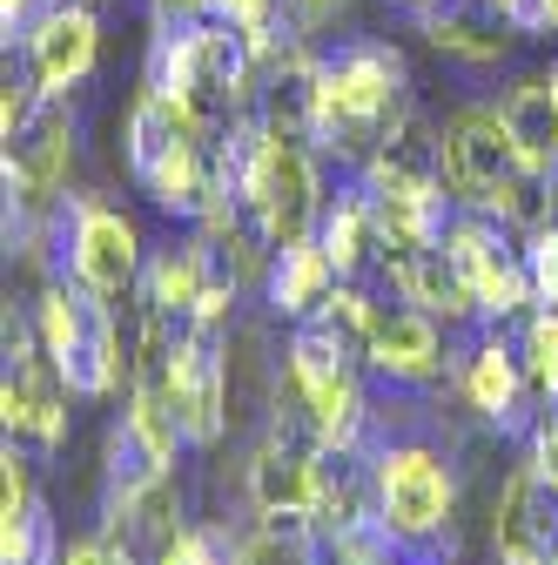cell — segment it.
Masks as SVG:
<instances>
[{"instance_id": "obj_1", "label": "cell", "mask_w": 558, "mask_h": 565, "mask_svg": "<svg viewBox=\"0 0 558 565\" xmlns=\"http://www.w3.org/2000/svg\"><path fill=\"white\" fill-rule=\"evenodd\" d=\"M417 115V82L397 41L343 34L316 47V156L357 175L384 141Z\"/></svg>"}, {"instance_id": "obj_2", "label": "cell", "mask_w": 558, "mask_h": 565, "mask_svg": "<svg viewBox=\"0 0 558 565\" xmlns=\"http://www.w3.org/2000/svg\"><path fill=\"white\" fill-rule=\"evenodd\" d=\"M142 82L162 88V95H175V102H189L208 128H229L236 115H256L262 47L229 14H202V21L149 14Z\"/></svg>"}, {"instance_id": "obj_3", "label": "cell", "mask_w": 558, "mask_h": 565, "mask_svg": "<svg viewBox=\"0 0 558 565\" xmlns=\"http://www.w3.org/2000/svg\"><path fill=\"white\" fill-rule=\"evenodd\" d=\"M121 169L175 223H202L208 209L223 202L216 128H208L189 102H175V95H162L149 82L135 88V102L121 115Z\"/></svg>"}, {"instance_id": "obj_4", "label": "cell", "mask_w": 558, "mask_h": 565, "mask_svg": "<svg viewBox=\"0 0 558 565\" xmlns=\"http://www.w3.org/2000/svg\"><path fill=\"white\" fill-rule=\"evenodd\" d=\"M371 484H377V519L390 545L417 565H451L458 532V471L425 431H371Z\"/></svg>"}, {"instance_id": "obj_5", "label": "cell", "mask_w": 558, "mask_h": 565, "mask_svg": "<svg viewBox=\"0 0 558 565\" xmlns=\"http://www.w3.org/2000/svg\"><path fill=\"white\" fill-rule=\"evenodd\" d=\"M28 310H34L41 350L75 384V397H115L135 384V330H121V303L82 290L75 276H41Z\"/></svg>"}, {"instance_id": "obj_6", "label": "cell", "mask_w": 558, "mask_h": 565, "mask_svg": "<svg viewBox=\"0 0 558 565\" xmlns=\"http://www.w3.org/2000/svg\"><path fill=\"white\" fill-rule=\"evenodd\" d=\"M464 411L484 424L492 438L525 445L538 424V391L525 377V350H518V323H492L477 317L464 330H451V377H444Z\"/></svg>"}, {"instance_id": "obj_7", "label": "cell", "mask_w": 558, "mask_h": 565, "mask_svg": "<svg viewBox=\"0 0 558 565\" xmlns=\"http://www.w3.org/2000/svg\"><path fill=\"white\" fill-rule=\"evenodd\" d=\"M54 249H61V269L54 276H75L82 290L108 297V303H128L135 290H142V230H135V216L121 202L108 195H75L67 189V202L54 209Z\"/></svg>"}, {"instance_id": "obj_8", "label": "cell", "mask_w": 558, "mask_h": 565, "mask_svg": "<svg viewBox=\"0 0 558 565\" xmlns=\"http://www.w3.org/2000/svg\"><path fill=\"white\" fill-rule=\"evenodd\" d=\"M67 397H75V384H67L61 364L41 350L34 310L8 303V371H0V417H8V438L28 445L34 458H54L67 445Z\"/></svg>"}, {"instance_id": "obj_9", "label": "cell", "mask_w": 558, "mask_h": 565, "mask_svg": "<svg viewBox=\"0 0 558 565\" xmlns=\"http://www.w3.org/2000/svg\"><path fill=\"white\" fill-rule=\"evenodd\" d=\"M82 156V115L67 95H47L21 135H8V223H41L67 202V175Z\"/></svg>"}, {"instance_id": "obj_10", "label": "cell", "mask_w": 558, "mask_h": 565, "mask_svg": "<svg viewBox=\"0 0 558 565\" xmlns=\"http://www.w3.org/2000/svg\"><path fill=\"white\" fill-rule=\"evenodd\" d=\"M444 249L458 256L471 297H477V317L492 323H518L525 310H538L532 297V269H525V236L484 209H458V223L444 236Z\"/></svg>"}, {"instance_id": "obj_11", "label": "cell", "mask_w": 558, "mask_h": 565, "mask_svg": "<svg viewBox=\"0 0 558 565\" xmlns=\"http://www.w3.org/2000/svg\"><path fill=\"white\" fill-rule=\"evenodd\" d=\"M364 371L404 397H425V391H444L451 377V323H438L431 310L417 303H390L377 297V317H371V343H364Z\"/></svg>"}, {"instance_id": "obj_12", "label": "cell", "mask_w": 558, "mask_h": 565, "mask_svg": "<svg viewBox=\"0 0 558 565\" xmlns=\"http://www.w3.org/2000/svg\"><path fill=\"white\" fill-rule=\"evenodd\" d=\"M498 565H558V478L538 458H518L492 505Z\"/></svg>"}, {"instance_id": "obj_13", "label": "cell", "mask_w": 558, "mask_h": 565, "mask_svg": "<svg viewBox=\"0 0 558 565\" xmlns=\"http://www.w3.org/2000/svg\"><path fill=\"white\" fill-rule=\"evenodd\" d=\"M41 458L8 438L0 451V565H61V519L41 491Z\"/></svg>"}, {"instance_id": "obj_14", "label": "cell", "mask_w": 558, "mask_h": 565, "mask_svg": "<svg viewBox=\"0 0 558 565\" xmlns=\"http://www.w3.org/2000/svg\"><path fill=\"white\" fill-rule=\"evenodd\" d=\"M14 54L34 67L41 95H75L95 67H101V8H88V0H61V8Z\"/></svg>"}, {"instance_id": "obj_15", "label": "cell", "mask_w": 558, "mask_h": 565, "mask_svg": "<svg viewBox=\"0 0 558 565\" xmlns=\"http://www.w3.org/2000/svg\"><path fill=\"white\" fill-rule=\"evenodd\" d=\"M410 21L458 67H505L512 47H518V28L505 21L498 0H431V8H417Z\"/></svg>"}, {"instance_id": "obj_16", "label": "cell", "mask_w": 558, "mask_h": 565, "mask_svg": "<svg viewBox=\"0 0 558 565\" xmlns=\"http://www.w3.org/2000/svg\"><path fill=\"white\" fill-rule=\"evenodd\" d=\"M316 243L330 249L336 276L343 282H371L377 263H384V223H377V202L364 189V175H343L323 202V223H316Z\"/></svg>"}, {"instance_id": "obj_17", "label": "cell", "mask_w": 558, "mask_h": 565, "mask_svg": "<svg viewBox=\"0 0 558 565\" xmlns=\"http://www.w3.org/2000/svg\"><path fill=\"white\" fill-rule=\"evenodd\" d=\"M336 263L330 249L310 236V243H290V249H276L269 256V276H262V303L276 323H310L330 297H336Z\"/></svg>"}, {"instance_id": "obj_18", "label": "cell", "mask_w": 558, "mask_h": 565, "mask_svg": "<svg viewBox=\"0 0 558 565\" xmlns=\"http://www.w3.org/2000/svg\"><path fill=\"white\" fill-rule=\"evenodd\" d=\"M330 545L310 512H256L236 532V565H323Z\"/></svg>"}, {"instance_id": "obj_19", "label": "cell", "mask_w": 558, "mask_h": 565, "mask_svg": "<svg viewBox=\"0 0 558 565\" xmlns=\"http://www.w3.org/2000/svg\"><path fill=\"white\" fill-rule=\"evenodd\" d=\"M498 115L518 135L525 162H538V169L558 162V88H551V75H512L498 88Z\"/></svg>"}, {"instance_id": "obj_20", "label": "cell", "mask_w": 558, "mask_h": 565, "mask_svg": "<svg viewBox=\"0 0 558 565\" xmlns=\"http://www.w3.org/2000/svg\"><path fill=\"white\" fill-rule=\"evenodd\" d=\"M518 350H525V377L538 391V411H558V310H525Z\"/></svg>"}, {"instance_id": "obj_21", "label": "cell", "mask_w": 558, "mask_h": 565, "mask_svg": "<svg viewBox=\"0 0 558 565\" xmlns=\"http://www.w3.org/2000/svg\"><path fill=\"white\" fill-rule=\"evenodd\" d=\"M162 565H236V532L229 525H189L162 552Z\"/></svg>"}, {"instance_id": "obj_22", "label": "cell", "mask_w": 558, "mask_h": 565, "mask_svg": "<svg viewBox=\"0 0 558 565\" xmlns=\"http://www.w3.org/2000/svg\"><path fill=\"white\" fill-rule=\"evenodd\" d=\"M525 269H532V297H538V310H558V216L538 223V230L525 236Z\"/></svg>"}, {"instance_id": "obj_23", "label": "cell", "mask_w": 558, "mask_h": 565, "mask_svg": "<svg viewBox=\"0 0 558 565\" xmlns=\"http://www.w3.org/2000/svg\"><path fill=\"white\" fill-rule=\"evenodd\" d=\"M518 41H558V0H498Z\"/></svg>"}, {"instance_id": "obj_24", "label": "cell", "mask_w": 558, "mask_h": 565, "mask_svg": "<svg viewBox=\"0 0 558 565\" xmlns=\"http://www.w3.org/2000/svg\"><path fill=\"white\" fill-rule=\"evenodd\" d=\"M54 8H61V0H0V34H8V47H21Z\"/></svg>"}, {"instance_id": "obj_25", "label": "cell", "mask_w": 558, "mask_h": 565, "mask_svg": "<svg viewBox=\"0 0 558 565\" xmlns=\"http://www.w3.org/2000/svg\"><path fill=\"white\" fill-rule=\"evenodd\" d=\"M61 565H128V558L95 532V539H75V545H67V552H61Z\"/></svg>"}, {"instance_id": "obj_26", "label": "cell", "mask_w": 558, "mask_h": 565, "mask_svg": "<svg viewBox=\"0 0 558 565\" xmlns=\"http://www.w3.org/2000/svg\"><path fill=\"white\" fill-rule=\"evenodd\" d=\"M545 75H551V88H558V54H551V67H545Z\"/></svg>"}, {"instance_id": "obj_27", "label": "cell", "mask_w": 558, "mask_h": 565, "mask_svg": "<svg viewBox=\"0 0 558 565\" xmlns=\"http://www.w3.org/2000/svg\"><path fill=\"white\" fill-rule=\"evenodd\" d=\"M545 175H551V195H558V162H551V169H545Z\"/></svg>"}]
</instances>
